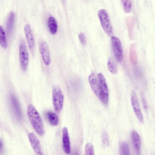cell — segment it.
Masks as SVG:
<instances>
[{"instance_id":"6da1fadb","label":"cell","mask_w":155,"mask_h":155,"mask_svg":"<svg viewBox=\"0 0 155 155\" xmlns=\"http://www.w3.org/2000/svg\"><path fill=\"white\" fill-rule=\"evenodd\" d=\"M27 114L29 120L36 132L39 135H43L45 129L42 119L32 104H30L28 105Z\"/></svg>"},{"instance_id":"7a4b0ae2","label":"cell","mask_w":155,"mask_h":155,"mask_svg":"<svg viewBox=\"0 0 155 155\" xmlns=\"http://www.w3.org/2000/svg\"><path fill=\"white\" fill-rule=\"evenodd\" d=\"M98 97L101 102L107 105L108 102L109 94L107 84L105 77L101 73L98 74Z\"/></svg>"},{"instance_id":"3957f363","label":"cell","mask_w":155,"mask_h":155,"mask_svg":"<svg viewBox=\"0 0 155 155\" xmlns=\"http://www.w3.org/2000/svg\"><path fill=\"white\" fill-rule=\"evenodd\" d=\"M52 98L54 107L57 113L61 110L64 104V96L60 88L54 86L52 90Z\"/></svg>"},{"instance_id":"277c9868","label":"cell","mask_w":155,"mask_h":155,"mask_svg":"<svg viewBox=\"0 0 155 155\" xmlns=\"http://www.w3.org/2000/svg\"><path fill=\"white\" fill-rule=\"evenodd\" d=\"M98 16L101 26L104 32L108 35L112 33V28L110 21L107 11L104 9L100 10Z\"/></svg>"},{"instance_id":"5b68a950","label":"cell","mask_w":155,"mask_h":155,"mask_svg":"<svg viewBox=\"0 0 155 155\" xmlns=\"http://www.w3.org/2000/svg\"><path fill=\"white\" fill-rule=\"evenodd\" d=\"M19 57L21 68L23 71H25L28 66L29 54L25 42L22 39L20 42Z\"/></svg>"},{"instance_id":"8992f818","label":"cell","mask_w":155,"mask_h":155,"mask_svg":"<svg viewBox=\"0 0 155 155\" xmlns=\"http://www.w3.org/2000/svg\"><path fill=\"white\" fill-rule=\"evenodd\" d=\"M113 51L117 61L120 62L123 58V51L121 42L117 37L113 36L111 38Z\"/></svg>"},{"instance_id":"52a82bcc","label":"cell","mask_w":155,"mask_h":155,"mask_svg":"<svg viewBox=\"0 0 155 155\" xmlns=\"http://www.w3.org/2000/svg\"><path fill=\"white\" fill-rule=\"evenodd\" d=\"M39 46L44 63L47 66L49 65L51 63V59L48 45L45 42L41 41L39 43Z\"/></svg>"},{"instance_id":"ba28073f","label":"cell","mask_w":155,"mask_h":155,"mask_svg":"<svg viewBox=\"0 0 155 155\" xmlns=\"http://www.w3.org/2000/svg\"><path fill=\"white\" fill-rule=\"evenodd\" d=\"M131 104L134 111L140 122L143 123L144 120L136 94L134 91H133L131 94Z\"/></svg>"},{"instance_id":"9c48e42d","label":"cell","mask_w":155,"mask_h":155,"mask_svg":"<svg viewBox=\"0 0 155 155\" xmlns=\"http://www.w3.org/2000/svg\"><path fill=\"white\" fill-rule=\"evenodd\" d=\"M25 37L30 51L33 55H34L35 42L34 38L30 25L26 24L25 26Z\"/></svg>"},{"instance_id":"30bf717a","label":"cell","mask_w":155,"mask_h":155,"mask_svg":"<svg viewBox=\"0 0 155 155\" xmlns=\"http://www.w3.org/2000/svg\"><path fill=\"white\" fill-rule=\"evenodd\" d=\"M28 137L31 145L35 152L38 155H42L41 147L37 137L33 133H29Z\"/></svg>"},{"instance_id":"8fae6325","label":"cell","mask_w":155,"mask_h":155,"mask_svg":"<svg viewBox=\"0 0 155 155\" xmlns=\"http://www.w3.org/2000/svg\"><path fill=\"white\" fill-rule=\"evenodd\" d=\"M62 146L63 150L66 154L71 152V146L68 129L64 127L62 129Z\"/></svg>"},{"instance_id":"7c38bea8","label":"cell","mask_w":155,"mask_h":155,"mask_svg":"<svg viewBox=\"0 0 155 155\" xmlns=\"http://www.w3.org/2000/svg\"><path fill=\"white\" fill-rule=\"evenodd\" d=\"M10 103L12 109L15 116L18 119L21 117V111L19 102L16 97L13 94L10 96Z\"/></svg>"},{"instance_id":"4fadbf2b","label":"cell","mask_w":155,"mask_h":155,"mask_svg":"<svg viewBox=\"0 0 155 155\" xmlns=\"http://www.w3.org/2000/svg\"><path fill=\"white\" fill-rule=\"evenodd\" d=\"M131 137L134 147L137 155H140L141 140L138 134L135 131L131 132Z\"/></svg>"},{"instance_id":"5bb4252c","label":"cell","mask_w":155,"mask_h":155,"mask_svg":"<svg viewBox=\"0 0 155 155\" xmlns=\"http://www.w3.org/2000/svg\"><path fill=\"white\" fill-rule=\"evenodd\" d=\"M88 79L92 90L95 95L98 97V84L94 74V73H91L89 76Z\"/></svg>"},{"instance_id":"9a60e30c","label":"cell","mask_w":155,"mask_h":155,"mask_svg":"<svg viewBox=\"0 0 155 155\" xmlns=\"http://www.w3.org/2000/svg\"><path fill=\"white\" fill-rule=\"evenodd\" d=\"M48 25L50 32L53 35L55 34L58 29V24L55 19L50 16L48 20Z\"/></svg>"},{"instance_id":"2e32d148","label":"cell","mask_w":155,"mask_h":155,"mask_svg":"<svg viewBox=\"0 0 155 155\" xmlns=\"http://www.w3.org/2000/svg\"><path fill=\"white\" fill-rule=\"evenodd\" d=\"M47 119L51 125L56 126L59 123V119L57 115L51 111H48L46 114Z\"/></svg>"},{"instance_id":"e0dca14e","label":"cell","mask_w":155,"mask_h":155,"mask_svg":"<svg viewBox=\"0 0 155 155\" xmlns=\"http://www.w3.org/2000/svg\"><path fill=\"white\" fill-rule=\"evenodd\" d=\"M15 18L14 13L13 12H11L9 15L7 22V30L9 33L12 32L13 28Z\"/></svg>"},{"instance_id":"ac0fdd59","label":"cell","mask_w":155,"mask_h":155,"mask_svg":"<svg viewBox=\"0 0 155 155\" xmlns=\"http://www.w3.org/2000/svg\"><path fill=\"white\" fill-rule=\"evenodd\" d=\"M0 45L4 48L5 49L7 46V41L5 32L2 27L0 26Z\"/></svg>"},{"instance_id":"d6986e66","label":"cell","mask_w":155,"mask_h":155,"mask_svg":"<svg viewBox=\"0 0 155 155\" xmlns=\"http://www.w3.org/2000/svg\"><path fill=\"white\" fill-rule=\"evenodd\" d=\"M107 66L109 71L113 74H116L117 72V68L116 65L113 60L110 58L107 64Z\"/></svg>"},{"instance_id":"ffe728a7","label":"cell","mask_w":155,"mask_h":155,"mask_svg":"<svg viewBox=\"0 0 155 155\" xmlns=\"http://www.w3.org/2000/svg\"><path fill=\"white\" fill-rule=\"evenodd\" d=\"M120 155H130V151L127 143L124 142L121 143L120 146Z\"/></svg>"},{"instance_id":"44dd1931","label":"cell","mask_w":155,"mask_h":155,"mask_svg":"<svg viewBox=\"0 0 155 155\" xmlns=\"http://www.w3.org/2000/svg\"><path fill=\"white\" fill-rule=\"evenodd\" d=\"M123 9L126 13L129 12L131 10L132 3L130 0H123L121 1Z\"/></svg>"},{"instance_id":"7402d4cb","label":"cell","mask_w":155,"mask_h":155,"mask_svg":"<svg viewBox=\"0 0 155 155\" xmlns=\"http://www.w3.org/2000/svg\"><path fill=\"white\" fill-rule=\"evenodd\" d=\"M85 155H94L93 146L91 143H88L86 145Z\"/></svg>"},{"instance_id":"603a6c76","label":"cell","mask_w":155,"mask_h":155,"mask_svg":"<svg viewBox=\"0 0 155 155\" xmlns=\"http://www.w3.org/2000/svg\"><path fill=\"white\" fill-rule=\"evenodd\" d=\"M102 140L103 145L105 146H108L109 145L108 137L107 133L104 132L102 134Z\"/></svg>"},{"instance_id":"cb8c5ba5","label":"cell","mask_w":155,"mask_h":155,"mask_svg":"<svg viewBox=\"0 0 155 155\" xmlns=\"http://www.w3.org/2000/svg\"><path fill=\"white\" fill-rule=\"evenodd\" d=\"M78 37L81 44L85 45L86 44V39L84 34L82 32L80 33L79 34Z\"/></svg>"},{"instance_id":"d4e9b609","label":"cell","mask_w":155,"mask_h":155,"mask_svg":"<svg viewBox=\"0 0 155 155\" xmlns=\"http://www.w3.org/2000/svg\"><path fill=\"white\" fill-rule=\"evenodd\" d=\"M141 99L144 109L145 111L147 112V105L145 98L143 94H141Z\"/></svg>"},{"instance_id":"484cf974","label":"cell","mask_w":155,"mask_h":155,"mask_svg":"<svg viewBox=\"0 0 155 155\" xmlns=\"http://www.w3.org/2000/svg\"><path fill=\"white\" fill-rule=\"evenodd\" d=\"M2 145V143L0 140V147H1Z\"/></svg>"}]
</instances>
